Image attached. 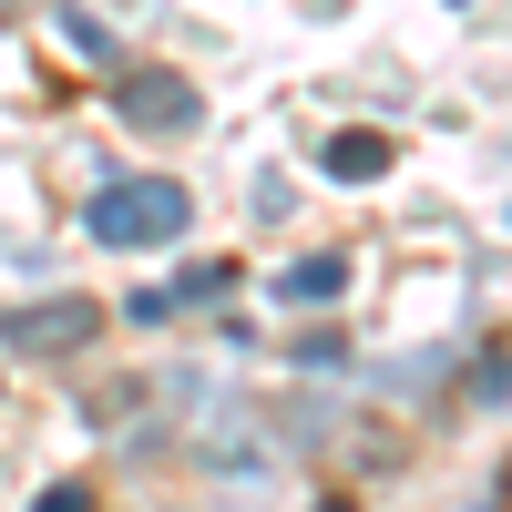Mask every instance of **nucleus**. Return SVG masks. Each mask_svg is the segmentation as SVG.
Returning a JSON list of instances; mask_svg holds the SVG:
<instances>
[{"mask_svg": "<svg viewBox=\"0 0 512 512\" xmlns=\"http://www.w3.org/2000/svg\"><path fill=\"white\" fill-rule=\"evenodd\" d=\"M185 216H195V195L175 185V175H113V185H93V205H82V226H93L103 246H175L185 236Z\"/></svg>", "mask_w": 512, "mask_h": 512, "instance_id": "1", "label": "nucleus"}, {"mask_svg": "<svg viewBox=\"0 0 512 512\" xmlns=\"http://www.w3.org/2000/svg\"><path fill=\"white\" fill-rule=\"evenodd\" d=\"M103 328L93 297H31V308H0V359H62Z\"/></svg>", "mask_w": 512, "mask_h": 512, "instance_id": "2", "label": "nucleus"}, {"mask_svg": "<svg viewBox=\"0 0 512 512\" xmlns=\"http://www.w3.org/2000/svg\"><path fill=\"white\" fill-rule=\"evenodd\" d=\"M113 103H123L134 134H195V123H205V93H195L185 72H123Z\"/></svg>", "mask_w": 512, "mask_h": 512, "instance_id": "3", "label": "nucleus"}, {"mask_svg": "<svg viewBox=\"0 0 512 512\" xmlns=\"http://www.w3.org/2000/svg\"><path fill=\"white\" fill-rule=\"evenodd\" d=\"M226 287H236V267H226V256H205V267L164 277V287H144V297H123V318H134V328H164V318H185V308H216Z\"/></svg>", "mask_w": 512, "mask_h": 512, "instance_id": "4", "label": "nucleus"}, {"mask_svg": "<svg viewBox=\"0 0 512 512\" xmlns=\"http://www.w3.org/2000/svg\"><path fill=\"white\" fill-rule=\"evenodd\" d=\"M390 154H400L390 134H318V154H308V164H318L328 185H379V175H390Z\"/></svg>", "mask_w": 512, "mask_h": 512, "instance_id": "5", "label": "nucleus"}, {"mask_svg": "<svg viewBox=\"0 0 512 512\" xmlns=\"http://www.w3.org/2000/svg\"><path fill=\"white\" fill-rule=\"evenodd\" d=\"M338 287H349V256H338V246H328V256H297V267L277 277V297H287V308H328Z\"/></svg>", "mask_w": 512, "mask_h": 512, "instance_id": "6", "label": "nucleus"}, {"mask_svg": "<svg viewBox=\"0 0 512 512\" xmlns=\"http://www.w3.org/2000/svg\"><path fill=\"white\" fill-rule=\"evenodd\" d=\"M62 41H72V52L93 62V72H123V52H113V31H103L93 11H82V0H72V11H62Z\"/></svg>", "mask_w": 512, "mask_h": 512, "instance_id": "7", "label": "nucleus"}, {"mask_svg": "<svg viewBox=\"0 0 512 512\" xmlns=\"http://www.w3.org/2000/svg\"><path fill=\"white\" fill-rule=\"evenodd\" d=\"M472 400H512V359H502V349L472 359Z\"/></svg>", "mask_w": 512, "mask_h": 512, "instance_id": "8", "label": "nucleus"}, {"mask_svg": "<svg viewBox=\"0 0 512 512\" xmlns=\"http://www.w3.org/2000/svg\"><path fill=\"white\" fill-rule=\"evenodd\" d=\"M31 512H93V492H82V482H52V492H41Z\"/></svg>", "mask_w": 512, "mask_h": 512, "instance_id": "9", "label": "nucleus"}, {"mask_svg": "<svg viewBox=\"0 0 512 512\" xmlns=\"http://www.w3.org/2000/svg\"><path fill=\"white\" fill-rule=\"evenodd\" d=\"M492 512H512V461H502V482H492Z\"/></svg>", "mask_w": 512, "mask_h": 512, "instance_id": "10", "label": "nucleus"}, {"mask_svg": "<svg viewBox=\"0 0 512 512\" xmlns=\"http://www.w3.org/2000/svg\"><path fill=\"white\" fill-rule=\"evenodd\" d=\"M308 512H359V502H349V492H328V502H308Z\"/></svg>", "mask_w": 512, "mask_h": 512, "instance_id": "11", "label": "nucleus"}]
</instances>
